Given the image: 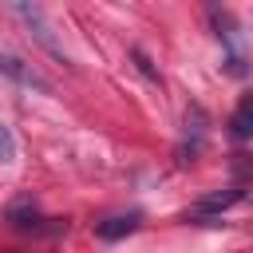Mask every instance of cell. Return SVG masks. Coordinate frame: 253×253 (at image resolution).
<instances>
[{"mask_svg": "<svg viewBox=\"0 0 253 253\" xmlns=\"http://www.w3.org/2000/svg\"><path fill=\"white\" fill-rule=\"evenodd\" d=\"M12 16H20L51 55H63V47L55 43V36H51V28H47V20H43V8H36V4H12Z\"/></svg>", "mask_w": 253, "mask_h": 253, "instance_id": "6da1fadb", "label": "cell"}, {"mask_svg": "<svg viewBox=\"0 0 253 253\" xmlns=\"http://www.w3.org/2000/svg\"><path fill=\"white\" fill-rule=\"evenodd\" d=\"M138 221H142V213H138V210H130V213H115V217L99 221V225H95V233H99L103 241H119V237L134 233V229H138Z\"/></svg>", "mask_w": 253, "mask_h": 253, "instance_id": "7a4b0ae2", "label": "cell"}, {"mask_svg": "<svg viewBox=\"0 0 253 253\" xmlns=\"http://www.w3.org/2000/svg\"><path fill=\"white\" fill-rule=\"evenodd\" d=\"M8 221H12L16 229H32V225L43 221V217H40V206L32 202V194H20V198L8 206Z\"/></svg>", "mask_w": 253, "mask_h": 253, "instance_id": "3957f363", "label": "cell"}, {"mask_svg": "<svg viewBox=\"0 0 253 253\" xmlns=\"http://www.w3.org/2000/svg\"><path fill=\"white\" fill-rule=\"evenodd\" d=\"M229 126H233V134H237V138H249V134H253V91H249V95H241V103H237V111H233Z\"/></svg>", "mask_w": 253, "mask_h": 253, "instance_id": "277c9868", "label": "cell"}, {"mask_svg": "<svg viewBox=\"0 0 253 253\" xmlns=\"http://www.w3.org/2000/svg\"><path fill=\"white\" fill-rule=\"evenodd\" d=\"M16 162V138L8 130V123L0 119V166H12Z\"/></svg>", "mask_w": 253, "mask_h": 253, "instance_id": "5b68a950", "label": "cell"}]
</instances>
